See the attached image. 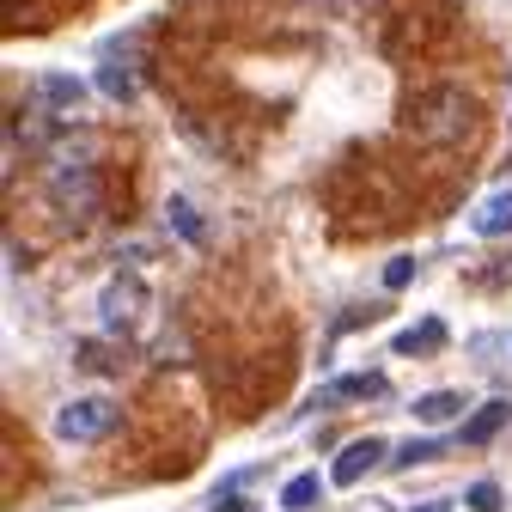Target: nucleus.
<instances>
[{"instance_id":"1","label":"nucleus","mask_w":512,"mask_h":512,"mask_svg":"<svg viewBox=\"0 0 512 512\" xmlns=\"http://www.w3.org/2000/svg\"><path fill=\"white\" fill-rule=\"evenodd\" d=\"M116 427V403L110 397H80L55 415V439H68V445H92Z\"/></svg>"},{"instance_id":"2","label":"nucleus","mask_w":512,"mask_h":512,"mask_svg":"<svg viewBox=\"0 0 512 512\" xmlns=\"http://www.w3.org/2000/svg\"><path fill=\"white\" fill-rule=\"evenodd\" d=\"M141 305H147L141 275H110V281H104V293H98V317H104V330H128V324L141 317Z\"/></svg>"},{"instance_id":"3","label":"nucleus","mask_w":512,"mask_h":512,"mask_svg":"<svg viewBox=\"0 0 512 512\" xmlns=\"http://www.w3.org/2000/svg\"><path fill=\"white\" fill-rule=\"evenodd\" d=\"M384 458H391V452H384V439H354V445H342L336 464H330V488H354V482H366Z\"/></svg>"},{"instance_id":"4","label":"nucleus","mask_w":512,"mask_h":512,"mask_svg":"<svg viewBox=\"0 0 512 512\" xmlns=\"http://www.w3.org/2000/svg\"><path fill=\"white\" fill-rule=\"evenodd\" d=\"M506 421H512V397H494V403H482L476 415H464L458 439H464V445H488V439H494Z\"/></svg>"},{"instance_id":"5","label":"nucleus","mask_w":512,"mask_h":512,"mask_svg":"<svg viewBox=\"0 0 512 512\" xmlns=\"http://www.w3.org/2000/svg\"><path fill=\"white\" fill-rule=\"evenodd\" d=\"M391 348H397V354H439V348H445V317H421V324L397 330Z\"/></svg>"},{"instance_id":"6","label":"nucleus","mask_w":512,"mask_h":512,"mask_svg":"<svg viewBox=\"0 0 512 512\" xmlns=\"http://www.w3.org/2000/svg\"><path fill=\"white\" fill-rule=\"evenodd\" d=\"M470 232H476V238H500V232H512V189H494V196L476 208Z\"/></svg>"},{"instance_id":"7","label":"nucleus","mask_w":512,"mask_h":512,"mask_svg":"<svg viewBox=\"0 0 512 512\" xmlns=\"http://www.w3.org/2000/svg\"><path fill=\"white\" fill-rule=\"evenodd\" d=\"M464 403H470L464 391H433V397H415L409 415L415 421H452V415H464Z\"/></svg>"},{"instance_id":"8","label":"nucleus","mask_w":512,"mask_h":512,"mask_svg":"<svg viewBox=\"0 0 512 512\" xmlns=\"http://www.w3.org/2000/svg\"><path fill=\"white\" fill-rule=\"evenodd\" d=\"M317 494H324V476H317V470H299V476L281 488V506H287V512H311Z\"/></svg>"},{"instance_id":"9","label":"nucleus","mask_w":512,"mask_h":512,"mask_svg":"<svg viewBox=\"0 0 512 512\" xmlns=\"http://www.w3.org/2000/svg\"><path fill=\"white\" fill-rule=\"evenodd\" d=\"M378 391H384V378H378V372H348V378L330 384V397H336V403H366V397H378Z\"/></svg>"},{"instance_id":"10","label":"nucleus","mask_w":512,"mask_h":512,"mask_svg":"<svg viewBox=\"0 0 512 512\" xmlns=\"http://www.w3.org/2000/svg\"><path fill=\"white\" fill-rule=\"evenodd\" d=\"M165 220H171V232H183L189 244H202V232H208V226H202V214H196V208H189V196H171V208H165Z\"/></svg>"},{"instance_id":"11","label":"nucleus","mask_w":512,"mask_h":512,"mask_svg":"<svg viewBox=\"0 0 512 512\" xmlns=\"http://www.w3.org/2000/svg\"><path fill=\"white\" fill-rule=\"evenodd\" d=\"M439 452H445L439 439H415V445H403V452H397V470H415V464H427V458H439Z\"/></svg>"},{"instance_id":"12","label":"nucleus","mask_w":512,"mask_h":512,"mask_svg":"<svg viewBox=\"0 0 512 512\" xmlns=\"http://www.w3.org/2000/svg\"><path fill=\"white\" fill-rule=\"evenodd\" d=\"M409 281H415V256H391V263H384V287L403 293Z\"/></svg>"},{"instance_id":"13","label":"nucleus","mask_w":512,"mask_h":512,"mask_svg":"<svg viewBox=\"0 0 512 512\" xmlns=\"http://www.w3.org/2000/svg\"><path fill=\"white\" fill-rule=\"evenodd\" d=\"M464 500H470V506H476V512H500V506H506V500H500V488H494V482H470V494H464Z\"/></svg>"},{"instance_id":"14","label":"nucleus","mask_w":512,"mask_h":512,"mask_svg":"<svg viewBox=\"0 0 512 512\" xmlns=\"http://www.w3.org/2000/svg\"><path fill=\"white\" fill-rule=\"evenodd\" d=\"M98 86H104L110 98H135V74H122V68H104V74H98Z\"/></svg>"},{"instance_id":"15","label":"nucleus","mask_w":512,"mask_h":512,"mask_svg":"<svg viewBox=\"0 0 512 512\" xmlns=\"http://www.w3.org/2000/svg\"><path fill=\"white\" fill-rule=\"evenodd\" d=\"M208 512H250V506H244V500H226V494H220V500H214Z\"/></svg>"},{"instance_id":"16","label":"nucleus","mask_w":512,"mask_h":512,"mask_svg":"<svg viewBox=\"0 0 512 512\" xmlns=\"http://www.w3.org/2000/svg\"><path fill=\"white\" fill-rule=\"evenodd\" d=\"M415 512H452V506H445V500H427V506H415Z\"/></svg>"}]
</instances>
